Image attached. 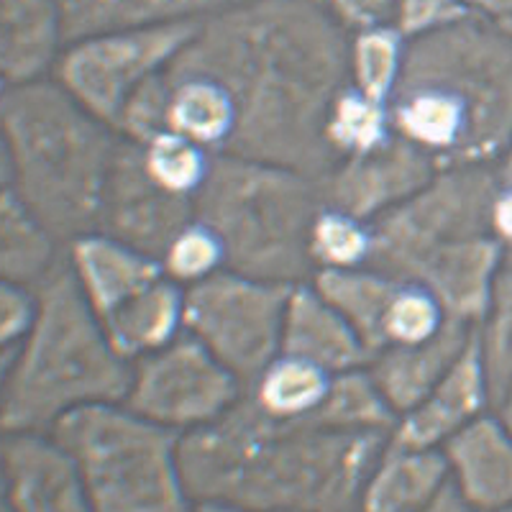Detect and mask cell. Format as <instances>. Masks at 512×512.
<instances>
[{
  "label": "cell",
  "mask_w": 512,
  "mask_h": 512,
  "mask_svg": "<svg viewBox=\"0 0 512 512\" xmlns=\"http://www.w3.org/2000/svg\"><path fill=\"white\" fill-rule=\"evenodd\" d=\"M441 448L469 507L512 505V433L502 420L479 415Z\"/></svg>",
  "instance_id": "19"
},
{
  "label": "cell",
  "mask_w": 512,
  "mask_h": 512,
  "mask_svg": "<svg viewBox=\"0 0 512 512\" xmlns=\"http://www.w3.org/2000/svg\"><path fill=\"white\" fill-rule=\"evenodd\" d=\"M326 205L323 182L280 164L216 154L195 195V218L218 233L226 269L297 285L313 277L310 233Z\"/></svg>",
  "instance_id": "6"
},
{
  "label": "cell",
  "mask_w": 512,
  "mask_h": 512,
  "mask_svg": "<svg viewBox=\"0 0 512 512\" xmlns=\"http://www.w3.org/2000/svg\"><path fill=\"white\" fill-rule=\"evenodd\" d=\"M198 24L200 18H187L82 36L64 44L54 62V80L118 131L128 100L175 59Z\"/></svg>",
  "instance_id": "10"
},
{
  "label": "cell",
  "mask_w": 512,
  "mask_h": 512,
  "mask_svg": "<svg viewBox=\"0 0 512 512\" xmlns=\"http://www.w3.org/2000/svg\"><path fill=\"white\" fill-rule=\"evenodd\" d=\"M310 282L328 303L344 315L369 351L384 349V326L402 280L377 267L315 269Z\"/></svg>",
  "instance_id": "23"
},
{
  "label": "cell",
  "mask_w": 512,
  "mask_h": 512,
  "mask_svg": "<svg viewBox=\"0 0 512 512\" xmlns=\"http://www.w3.org/2000/svg\"><path fill=\"white\" fill-rule=\"evenodd\" d=\"M500 400V410H502V423H505L507 431L512 433V382L507 384L505 390H502V395L497 397Z\"/></svg>",
  "instance_id": "39"
},
{
  "label": "cell",
  "mask_w": 512,
  "mask_h": 512,
  "mask_svg": "<svg viewBox=\"0 0 512 512\" xmlns=\"http://www.w3.org/2000/svg\"><path fill=\"white\" fill-rule=\"evenodd\" d=\"M3 492L18 512H85L88 492L75 456L49 431H3Z\"/></svg>",
  "instance_id": "14"
},
{
  "label": "cell",
  "mask_w": 512,
  "mask_h": 512,
  "mask_svg": "<svg viewBox=\"0 0 512 512\" xmlns=\"http://www.w3.org/2000/svg\"><path fill=\"white\" fill-rule=\"evenodd\" d=\"M507 264H510V269H512V254H507Z\"/></svg>",
  "instance_id": "41"
},
{
  "label": "cell",
  "mask_w": 512,
  "mask_h": 512,
  "mask_svg": "<svg viewBox=\"0 0 512 512\" xmlns=\"http://www.w3.org/2000/svg\"><path fill=\"white\" fill-rule=\"evenodd\" d=\"M0 123L3 185L59 244L93 233L121 131L90 113L54 77L6 85Z\"/></svg>",
  "instance_id": "4"
},
{
  "label": "cell",
  "mask_w": 512,
  "mask_h": 512,
  "mask_svg": "<svg viewBox=\"0 0 512 512\" xmlns=\"http://www.w3.org/2000/svg\"><path fill=\"white\" fill-rule=\"evenodd\" d=\"M459 3L472 16L500 18V21L512 16V0H459Z\"/></svg>",
  "instance_id": "38"
},
{
  "label": "cell",
  "mask_w": 512,
  "mask_h": 512,
  "mask_svg": "<svg viewBox=\"0 0 512 512\" xmlns=\"http://www.w3.org/2000/svg\"><path fill=\"white\" fill-rule=\"evenodd\" d=\"M489 397L492 395L479 344V328H474L466 349L448 367L441 382L410 413L397 420L390 441L410 448H441L466 423L479 418Z\"/></svg>",
  "instance_id": "15"
},
{
  "label": "cell",
  "mask_w": 512,
  "mask_h": 512,
  "mask_svg": "<svg viewBox=\"0 0 512 512\" xmlns=\"http://www.w3.org/2000/svg\"><path fill=\"white\" fill-rule=\"evenodd\" d=\"M231 0H64V44L100 31L203 18Z\"/></svg>",
  "instance_id": "24"
},
{
  "label": "cell",
  "mask_w": 512,
  "mask_h": 512,
  "mask_svg": "<svg viewBox=\"0 0 512 512\" xmlns=\"http://www.w3.org/2000/svg\"><path fill=\"white\" fill-rule=\"evenodd\" d=\"M346 31H364L374 26L395 24L397 0H323Z\"/></svg>",
  "instance_id": "36"
},
{
  "label": "cell",
  "mask_w": 512,
  "mask_h": 512,
  "mask_svg": "<svg viewBox=\"0 0 512 512\" xmlns=\"http://www.w3.org/2000/svg\"><path fill=\"white\" fill-rule=\"evenodd\" d=\"M405 49L408 39L395 24L354 31L349 47L351 85L369 98L390 103L400 80Z\"/></svg>",
  "instance_id": "29"
},
{
  "label": "cell",
  "mask_w": 512,
  "mask_h": 512,
  "mask_svg": "<svg viewBox=\"0 0 512 512\" xmlns=\"http://www.w3.org/2000/svg\"><path fill=\"white\" fill-rule=\"evenodd\" d=\"M333 377L315 361L280 351L246 387L251 400L282 420H305L323 405Z\"/></svg>",
  "instance_id": "26"
},
{
  "label": "cell",
  "mask_w": 512,
  "mask_h": 512,
  "mask_svg": "<svg viewBox=\"0 0 512 512\" xmlns=\"http://www.w3.org/2000/svg\"><path fill=\"white\" fill-rule=\"evenodd\" d=\"M59 241L24 205L16 192L3 185L0 195V274L6 282L36 287L62 264Z\"/></svg>",
  "instance_id": "25"
},
{
  "label": "cell",
  "mask_w": 512,
  "mask_h": 512,
  "mask_svg": "<svg viewBox=\"0 0 512 512\" xmlns=\"http://www.w3.org/2000/svg\"><path fill=\"white\" fill-rule=\"evenodd\" d=\"M162 267L169 280L180 285H198L226 269V249L218 233L203 221L192 218L162 254Z\"/></svg>",
  "instance_id": "32"
},
{
  "label": "cell",
  "mask_w": 512,
  "mask_h": 512,
  "mask_svg": "<svg viewBox=\"0 0 512 512\" xmlns=\"http://www.w3.org/2000/svg\"><path fill=\"white\" fill-rule=\"evenodd\" d=\"M492 236L512 254V185L500 182V190L492 203Z\"/></svg>",
  "instance_id": "37"
},
{
  "label": "cell",
  "mask_w": 512,
  "mask_h": 512,
  "mask_svg": "<svg viewBox=\"0 0 512 512\" xmlns=\"http://www.w3.org/2000/svg\"><path fill=\"white\" fill-rule=\"evenodd\" d=\"M374 249L372 223L346 210L323 205L310 233V254L315 269L367 267Z\"/></svg>",
  "instance_id": "31"
},
{
  "label": "cell",
  "mask_w": 512,
  "mask_h": 512,
  "mask_svg": "<svg viewBox=\"0 0 512 512\" xmlns=\"http://www.w3.org/2000/svg\"><path fill=\"white\" fill-rule=\"evenodd\" d=\"M446 323V310L428 287L402 280L400 292H397L390 315H387V326H384V349L387 346L423 344V341L436 336Z\"/></svg>",
  "instance_id": "33"
},
{
  "label": "cell",
  "mask_w": 512,
  "mask_h": 512,
  "mask_svg": "<svg viewBox=\"0 0 512 512\" xmlns=\"http://www.w3.org/2000/svg\"><path fill=\"white\" fill-rule=\"evenodd\" d=\"M195 218V200L167 190L146 169L141 144L121 134L105 177L95 231L162 259L169 241Z\"/></svg>",
  "instance_id": "12"
},
{
  "label": "cell",
  "mask_w": 512,
  "mask_h": 512,
  "mask_svg": "<svg viewBox=\"0 0 512 512\" xmlns=\"http://www.w3.org/2000/svg\"><path fill=\"white\" fill-rule=\"evenodd\" d=\"M67 262L100 320L116 313L131 297L164 277L162 259L144 254L100 231L85 233L80 239L70 241Z\"/></svg>",
  "instance_id": "16"
},
{
  "label": "cell",
  "mask_w": 512,
  "mask_h": 512,
  "mask_svg": "<svg viewBox=\"0 0 512 512\" xmlns=\"http://www.w3.org/2000/svg\"><path fill=\"white\" fill-rule=\"evenodd\" d=\"M500 190L487 164L441 167L405 203L372 221L369 267L400 277L428 251L492 233V203Z\"/></svg>",
  "instance_id": "8"
},
{
  "label": "cell",
  "mask_w": 512,
  "mask_h": 512,
  "mask_svg": "<svg viewBox=\"0 0 512 512\" xmlns=\"http://www.w3.org/2000/svg\"><path fill=\"white\" fill-rule=\"evenodd\" d=\"M438 169L420 146L395 134L374 152L341 159L320 182L326 205L372 223L415 195Z\"/></svg>",
  "instance_id": "13"
},
{
  "label": "cell",
  "mask_w": 512,
  "mask_h": 512,
  "mask_svg": "<svg viewBox=\"0 0 512 512\" xmlns=\"http://www.w3.org/2000/svg\"><path fill=\"white\" fill-rule=\"evenodd\" d=\"M310 420L338 431H369L392 436L400 415L384 400L367 367L349 369L333 377L326 400Z\"/></svg>",
  "instance_id": "27"
},
{
  "label": "cell",
  "mask_w": 512,
  "mask_h": 512,
  "mask_svg": "<svg viewBox=\"0 0 512 512\" xmlns=\"http://www.w3.org/2000/svg\"><path fill=\"white\" fill-rule=\"evenodd\" d=\"M466 16L472 13L466 11L459 0H397L395 26L405 34V39H415Z\"/></svg>",
  "instance_id": "35"
},
{
  "label": "cell",
  "mask_w": 512,
  "mask_h": 512,
  "mask_svg": "<svg viewBox=\"0 0 512 512\" xmlns=\"http://www.w3.org/2000/svg\"><path fill=\"white\" fill-rule=\"evenodd\" d=\"M351 31L323 0H231L200 18L169 64L216 80L236 131L223 154L326 177L338 164L326 123L351 85Z\"/></svg>",
  "instance_id": "1"
},
{
  "label": "cell",
  "mask_w": 512,
  "mask_h": 512,
  "mask_svg": "<svg viewBox=\"0 0 512 512\" xmlns=\"http://www.w3.org/2000/svg\"><path fill=\"white\" fill-rule=\"evenodd\" d=\"M246 392L241 379L192 333L134 361L126 405L144 418L185 433L221 418Z\"/></svg>",
  "instance_id": "11"
},
{
  "label": "cell",
  "mask_w": 512,
  "mask_h": 512,
  "mask_svg": "<svg viewBox=\"0 0 512 512\" xmlns=\"http://www.w3.org/2000/svg\"><path fill=\"white\" fill-rule=\"evenodd\" d=\"M139 144L144 152L146 169L152 172L154 180L177 195L195 200L200 187L208 180L216 154L190 136L169 131V128H162Z\"/></svg>",
  "instance_id": "30"
},
{
  "label": "cell",
  "mask_w": 512,
  "mask_h": 512,
  "mask_svg": "<svg viewBox=\"0 0 512 512\" xmlns=\"http://www.w3.org/2000/svg\"><path fill=\"white\" fill-rule=\"evenodd\" d=\"M64 49V0H0V70L6 85L41 80Z\"/></svg>",
  "instance_id": "20"
},
{
  "label": "cell",
  "mask_w": 512,
  "mask_h": 512,
  "mask_svg": "<svg viewBox=\"0 0 512 512\" xmlns=\"http://www.w3.org/2000/svg\"><path fill=\"white\" fill-rule=\"evenodd\" d=\"M395 136L390 118V103L374 100L346 85L338 93L326 123V139L336 152L338 162L356 154L374 152Z\"/></svg>",
  "instance_id": "28"
},
{
  "label": "cell",
  "mask_w": 512,
  "mask_h": 512,
  "mask_svg": "<svg viewBox=\"0 0 512 512\" xmlns=\"http://www.w3.org/2000/svg\"><path fill=\"white\" fill-rule=\"evenodd\" d=\"M292 287L221 269L185 290V331L249 387L280 354Z\"/></svg>",
  "instance_id": "9"
},
{
  "label": "cell",
  "mask_w": 512,
  "mask_h": 512,
  "mask_svg": "<svg viewBox=\"0 0 512 512\" xmlns=\"http://www.w3.org/2000/svg\"><path fill=\"white\" fill-rule=\"evenodd\" d=\"M395 134L438 167L492 164L512 144V36L466 16L408 39L390 98Z\"/></svg>",
  "instance_id": "3"
},
{
  "label": "cell",
  "mask_w": 512,
  "mask_h": 512,
  "mask_svg": "<svg viewBox=\"0 0 512 512\" xmlns=\"http://www.w3.org/2000/svg\"><path fill=\"white\" fill-rule=\"evenodd\" d=\"M448 477L451 469L443 448H410L387 441L377 466L364 484L359 510H428Z\"/></svg>",
  "instance_id": "21"
},
{
  "label": "cell",
  "mask_w": 512,
  "mask_h": 512,
  "mask_svg": "<svg viewBox=\"0 0 512 512\" xmlns=\"http://www.w3.org/2000/svg\"><path fill=\"white\" fill-rule=\"evenodd\" d=\"M387 441V433L274 418L244 392L221 418L180 433L177 459L195 507L349 512L361 507Z\"/></svg>",
  "instance_id": "2"
},
{
  "label": "cell",
  "mask_w": 512,
  "mask_h": 512,
  "mask_svg": "<svg viewBox=\"0 0 512 512\" xmlns=\"http://www.w3.org/2000/svg\"><path fill=\"white\" fill-rule=\"evenodd\" d=\"M474 328L477 326L448 318L446 326L423 344L387 346L372 356L367 364L369 374L400 418L441 382L448 367L466 349Z\"/></svg>",
  "instance_id": "18"
},
{
  "label": "cell",
  "mask_w": 512,
  "mask_h": 512,
  "mask_svg": "<svg viewBox=\"0 0 512 512\" xmlns=\"http://www.w3.org/2000/svg\"><path fill=\"white\" fill-rule=\"evenodd\" d=\"M80 466L90 510L182 512L180 431L144 418L126 402H93L49 428Z\"/></svg>",
  "instance_id": "7"
},
{
  "label": "cell",
  "mask_w": 512,
  "mask_h": 512,
  "mask_svg": "<svg viewBox=\"0 0 512 512\" xmlns=\"http://www.w3.org/2000/svg\"><path fill=\"white\" fill-rule=\"evenodd\" d=\"M34 290V326L3 364V431H49L82 405L123 402L134 379V364L113 349L67 256Z\"/></svg>",
  "instance_id": "5"
},
{
  "label": "cell",
  "mask_w": 512,
  "mask_h": 512,
  "mask_svg": "<svg viewBox=\"0 0 512 512\" xmlns=\"http://www.w3.org/2000/svg\"><path fill=\"white\" fill-rule=\"evenodd\" d=\"M280 351L315 361L331 374L367 367L372 361V351L364 346L359 333L310 280L292 287L282 323Z\"/></svg>",
  "instance_id": "17"
},
{
  "label": "cell",
  "mask_w": 512,
  "mask_h": 512,
  "mask_svg": "<svg viewBox=\"0 0 512 512\" xmlns=\"http://www.w3.org/2000/svg\"><path fill=\"white\" fill-rule=\"evenodd\" d=\"M500 182L512 185V144L507 146V152H505V164H502L500 169Z\"/></svg>",
  "instance_id": "40"
},
{
  "label": "cell",
  "mask_w": 512,
  "mask_h": 512,
  "mask_svg": "<svg viewBox=\"0 0 512 512\" xmlns=\"http://www.w3.org/2000/svg\"><path fill=\"white\" fill-rule=\"evenodd\" d=\"M39 310V295L34 287L6 282L0 285V344L3 349H16L31 331Z\"/></svg>",
  "instance_id": "34"
},
{
  "label": "cell",
  "mask_w": 512,
  "mask_h": 512,
  "mask_svg": "<svg viewBox=\"0 0 512 512\" xmlns=\"http://www.w3.org/2000/svg\"><path fill=\"white\" fill-rule=\"evenodd\" d=\"M103 326L113 349L134 364L172 344L185 331V290L164 274L162 280L108 315Z\"/></svg>",
  "instance_id": "22"
}]
</instances>
